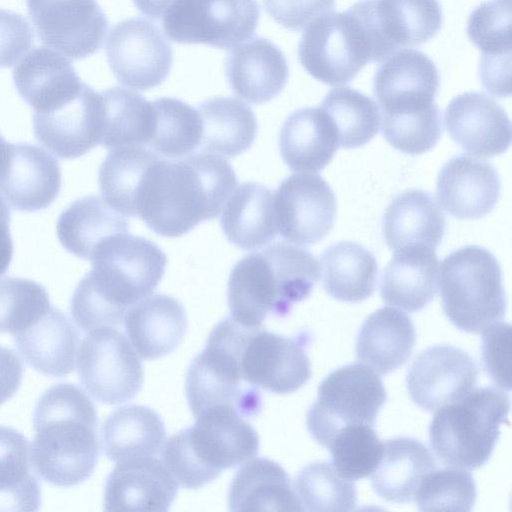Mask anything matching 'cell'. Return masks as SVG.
<instances>
[{"mask_svg":"<svg viewBox=\"0 0 512 512\" xmlns=\"http://www.w3.org/2000/svg\"><path fill=\"white\" fill-rule=\"evenodd\" d=\"M237 185L230 163L217 154L159 156L141 182L136 216L156 234L178 237L222 211Z\"/></svg>","mask_w":512,"mask_h":512,"instance_id":"cell-1","label":"cell"},{"mask_svg":"<svg viewBox=\"0 0 512 512\" xmlns=\"http://www.w3.org/2000/svg\"><path fill=\"white\" fill-rule=\"evenodd\" d=\"M32 466L46 482L70 487L91 476L99 455L97 414L79 387L59 383L39 398L33 415Z\"/></svg>","mask_w":512,"mask_h":512,"instance_id":"cell-2","label":"cell"},{"mask_svg":"<svg viewBox=\"0 0 512 512\" xmlns=\"http://www.w3.org/2000/svg\"><path fill=\"white\" fill-rule=\"evenodd\" d=\"M320 277L317 259L306 249L275 242L241 258L232 268L227 298L238 323L262 326L268 314L286 316L292 306L309 297Z\"/></svg>","mask_w":512,"mask_h":512,"instance_id":"cell-3","label":"cell"},{"mask_svg":"<svg viewBox=\"0 0 512 512\" xmlns=\"http://www.w3.org/2000/svg\"><path fill=\"white\" fill-rule=\"evenodd\" d=\"M195 418L162 449L163 463L181 486L199 489L258 454L256 430L234 410L212 408Z\"/></svg>","mask_w":512,"mask_h":512,"instance_id":"cell-4","label":"cell"},{"mask_svg":"<svg viewBox=\"0 0 512 512\" xmlns=\"http://www.w3.org/2000/svg\"><path fill=\"white\" fill-rule=\"evenodd\" d=\"M509 410L510 398L504 390L493 386L472 389L438 409L429 427L430 446L450 467L480 468L492 456Z\"/></svg>","mask_w":512,"mask_h":512,"instance_id":"cell-5","label":"cell"},{"mask_svg":"<svg viewBox=\"0 0 512 512\" xmlns=\"http://www.w3.org/2000/svg\"><path fill=\"white\" fill-rule=\"evenodd\" d=\"M438 285L445 315L462 331L480 333L506 314L500 265L483 247L469 245L446 256Z\"/></svg>","mask_w":512,"mask_h":512,"instance_id":"cell-6","label":"cell"},{"mask_svg":"<svg viewBox=\"0 0 512 512\" xmlns=\"http://www.w3.org/2000/svg\"><path fill=\"white\" fill-rule=\"evenodd\" d=\"M235 354L242 379L248 384L277 394L298 390L311 378L306 352L308 335L287 337L249 327L232 317L220 321Z\"/></svg>","mask_w":512,"mask_h":512,"instance_id":"cell-7","label":"cell"},{"mask_svg":"<svg viewBox=\"0 0 512 512\" xmlns=\"http://www.w3.org/2000/svg\"><path fill=\"white\" fill-rule=\"evenodd\" d=\"M92 269L83 277L115 309H128L148 296L165 272L167 257L151 240L121 233L94 252Z\"/></svg>","mask_w":512,"mask_h":512,"instance_id":"cell-8","label":"cell"},{"mask_svg":"<svg viewBox=\"0 0 512 512\" xmlns=\"http://www.w3.org/2000/svg\"><path fill=\"white\" fill-rule=\"evenodd\" d=\"M380 377L366 365L349 364L330 373L318 387L306 425L311 436L327 447L335 433L347 425L375 424L386 401Z\"/></svg>","mask_w":512,"mask_h":512,"instance_id":"cell-9","label":"cell"},{"mask_svg":"<svg viewBox=\"0 0 512 512\" xmlns=\"http://www.w3.org/2000/svg\"><path fill=\"white\" fill-rule=\"evenodd\" d=\"M299 61L316 80L345 85L373 61L369 37L357 16L348 9L330 12L310 22L300 39Z\"/></svg>","mask_w":512,"mask_h":512,"instance_id":"cell-10","label":"cell"},{"mask_svg":"<svg viewBox=\"0 0 512 512\" xmlns=\"http://www.w3.org/2000/svg\"><path fill=\"white\" fill-rule=\"evenodd\" d=\"M259 15L256 0H174L162 26L174 42L230 49L254 34Z\"/></svg>","mask_w":512,"mask_h":512,"instance_id":"cell-11","label":"cell"},{"mask_svg":"<svg viewBox=\"0 0 512 512\" xmlns=\"http://www.w3.org/2000/svg\"><path fill=\"white\" fill-rule=\"evenodd\" d=\"M77 371L85 390L114 405L132 399L143 383V367L125 335L113 327L90 330L76 351Z\"/></svg>","mask_w":512,"mask_h":512,"instance_id":"cell-12","label":"cell"},{"mask_svg":"<svg viewBox=\"0 0 512 512\" xmlns=\"http://www.w3.org/2000/svg\"><path fill=\"white\" fill-rule=\"evenodd\" d=\"M185 390L194 417L208 409L228 408L248 418L262 407L260 390L242 379L233 351L212 333L188 368Z\"/></svg>","mask_w":512,"mask_h":512,"instance_id":"cell-13","label":"cell"},{"mask_svg":"<svg viewBox=\"0 0 512 512\" xmlns=\"http://www.w3.org/2000/svg\"><path fill=\"white\" fill-rule=\"evenodd\" d=\"M350 9L369 37L376 62L400 48L426 43L443 22L437 0H362Z\"/></svg>","mask_w":512,"mask_h":512,"instance_id":"cell-14","label":"cell"},{"mask_svg":"<svg viewBox=\"0 0 512 512\" xmlns=\"http://www.w3.org/2000/svg\"><path fill=\"white\" fill-rule=\"evenodd\" d=\"M105 52L117 81L136 90L160 85L173 61L171 46L160 30L138 17L121 21L111 30Z\"/></svg>","mask_w":512,"mask_h":512,"instance_id":"cell-15","label":"cell"},{"mask_svg":"<svg viewBox=\"0 0 512 512\" xmlns=\"http://www.w3.org/2000/svg\"><path fill=\"white\" fill-rule=\"evenodd\" d=\"M39 40L72 60L96 53L108 20L96 0H26Z\"/></svg>","mask_w":512,"mask_h":512,"instance_id":"cell-16","label":"cell"},{"mask_svg":"<svg viewBox=\"0 0 512 512\" xmlns=\"http://www.w3.org/2000/svg\"><path fill=\"white\" fill-rule=\"evenodd\" d=\"M336 199L319 175L297 173L286 178L274 193L278 232L297 245L315 244L330 233L336 216Z\"/></svg>","mask_w":512,"mask_h":512,"instance_id":"cell-17","label":"cell"},{"mask_svg":"<svg viewBox=\"0 0 512 512\" xmlns=\"http://www.w3.org/2000/svg\"><path fill=\"white\" fill-rule=\"evenodd\" d=\"M477 376V366L468 353L451 345H435L414 359L406 383L415 404L436 411L468 394Z\"/></svg>","mask_w":512,"mask_h":512,"instance_id":"cell-18","label":"cell"},{"mask_svg":"<svg viewBox=\"0 0 512 512\" xmlns=\"http://www.w3.org/2000/svg\"><path fill=\"white\" fill-rule=\"evenodd\" d=\"M102 119V95L84 83L81 91L62 106L33 112L34 136L58 158L74 159L100 145Z\"/></svg>","mask_w":512,"mask_h":512,"instance_id":"cell-19","label":"cell"},{"mask_svg":"<svg viewBox=\"0 0 512 512\" xmlns=\"http://www.w3.org/2000/svg\"><path fill=\"white\" fill-rule=\"evenodd\" d=\"M439 74L433 61L414 49L397 51L381 64L373 92L383 115L400 116L426 111L434 102Z\"/></svg>","mask_w":512,"mask_h":512,"instance_id":"cell-20","label":"cell"},{"mask_svg":"<svg viewBox=\"0 0 512 512\" xmlns=\"http://www.w3.org/2000/svg\"><path fill=\"white\" fill-rule=\"evenodd\" d=\"M61 184L59 163L49 152L33 144L10 143L0 170V194L13 209L35 212L47 208Z\"/></svg>","mask_w":512,"mask_h":512,"instance_id":"cell-21","label":"cell"},{"mask_svg":"<svg viewBox=\"0 0 512 512\" xmlns=\"http://www.w3.org/2000/svg\"><path fill=\"white\" fill-rule=\"evenodd\" d=\"M178 484L169 469L153 456L117 462L104 489L105 511H167Z\"/></svg>","mask_w":512,"mask_h":512,"instance_id":"cell-22","label":"cell"},{"mask_svg":"<svg viewBox=\"0 0 512 512\" xmlns=\"http://www.w3.org/2000/svg\"><path fill=\"white\" fill-rule=\"evenodd\" d=\"M452 140L470 154L492 157L511 143V122L504 109L483 93L466 92L453 98L444 114Z\"/></svg>","mask_w":512,"mask_h":512,"instance_id":"cell-23","label":"cell"},{"mask_svg":"<svg viewBox=\"0 0 512 512\" xmlns=\"http://www.w3.org/2000/svg\"><path fill=\"white\" fill-rule=\"evenodd\" d=\"M436 194L441 206L458 219H478L496 205L500 179L487 161L468 155L451 158L440 170Z\"/></svg>","mask_w":512,"mask_h":512,"instance_id":"cell-24","label":"cell"},{"mask_svg":"<svg viewBox=\"0 0 512 512\" xmlns=\"http://www.w3.org/2000/svg\"><path fill=\"white\" fill-rule=\"evenodd\" d=\"M13 82L21 98L37 113L62 106L84 85L72 63L47 47L35 48L17 64Z\"/></svg>","mask_w":512,"mask_h":512,"instance_id":"cell-25","label":"cell"},{"mask_svg":"<svg viewBox=\"0 0 512 512\" xmlns=\"http://www.w3.org/2000/svg\"><path fill=\"white\" fill-rule=\"evenodd\" d=\"M225 69L233 92L253 104L276 97L289 74L284 54L271 41L260 37L235 46L227 55Z\"/></svg>","mask_w":512,"mask_h":512,"instance_id":"cell-26","label":"cell"},{"mask_svg":"<svg viewBox=\"0 0 512 512\" xmlns=\"http://www.w3.org/2000/svg\"><path fill=\"white\" fill-rule=\"evenodd\" d=\"M124 324L136 353L144 360H153L179 346L187 331V315L174 297L154 294L131 306Z\"/></svg>","mask_w":512,"mask_h":512,"instance_id":"cell-27","label":"cell"},{"mask_svg":"<svg viewBox=\"0 0 512 512\" xmlns=\"http://www.w3.org/2000/svg\"><path fill=\"white\" fill-rule=\"evenodd\" d=\"M439 263L434 248L406 247L394 252L380 282L387 304L409 312L424 308L436 295Z\"/></svg>","mask_w":512,"mask_h":512,"instance_id":"cell-28","label":"cell"},{"mask_svg":"<svg viewBox=\"0 0 512 512\" xmlns=\"http://www.w3.org/2000/svg\"><path fill=\"white\" fill-rule=\"evenodd\" d=\"M336 128L321 108L295 111L285 120L279 135V149L286 165L297 172H317L338 149Z\"/></svg>","mask_w":512,"mask_h":512,"instance_id":"cell-29","label":"cell"},{"mask_svg":"<svg viewBox=\"0 0 512 512\" xmlns=\"http://www.w3.org/2000/svg\"><path fill=\"white\" fill-rule=\"evenodd\" d=\"M14 338L18 351L35 370L56 377L73 371L78 332L58 308L51 306Z\"/></svg>","mask_w":512,"mask_h":512,"instance_id":"cell-30","label":"cell"},{"mask_svg":"<svg viewBox=\"0 0 512 512\" xmlns=\"http://www.w3.org/2000/svg\"><path fill=\"white\" fill-rule=\"evenodd\" d=\"M416 340L414 324L404 312L383 307L366 318L356 341V357L379 374H388L410 357Z\"/></svg>","mask_w":512,"mask_h":512,"instance_id":"cell-31","label":"cell"},{"mask_svg":"<svg viewBox=\"0 0 512 512\" xmlns=\"http://www.w3.org/2000/svg\"><path fill=\"white\" fill-rule=\"evenodd\" d=\"M228 241L243 250L268 244L278 233L274 192L256 182H246L233 190L220 218Z\"/></svg>","mask_w":512,"mask_h":512,"instance_id":"cell-32","label":"cell"},{"mask_svg":"<svg viewBox=\"0 0 512 512\" xmlns=\"http://www.w3.org/2000/svg\"><path fill=\"white\" fill-rule=\"evenodd\" d=\"M383 232L391 250L424 246L436 248L445 233V216L435 199L423 190H408L386 208Z\"/></svg>","mask_w":512,"mask_h":512,"instance_id":"cell-33","label":"cell"},{"mask_svg":"<svg viewBox=\"0 0 512 512\" xmlns=\"http://www.w3.org/2000/svg\"><path fill=\"white\" fill-rule=\"evenodd\" d=\"M290 478L277 462L254 458L233 477L228 494L230 511H303Z\"/></svg>","mask_w":512,"mask_h":512,"instance_id":"cell-34","label":"cell"},{"mask_svg":"<svg viewBox=\"0 0 512 512\" xmlns=\"http://www.w3.org/2000/svg\"><path fill=\"white\" fill-rule=\"evenodd\" d=\"M128 231V219L95 195L75 200L60 214L56 223L61 245L85 260H90L107 239Z\"/></svg>","mask_w":512,"mask_h":512,"instance_id":"cell-35","label":"cell"},{"mask_svg":"<svg viewBox=\"0 0 512 512\" xmlns=\"http://www.w3.org/2000/svg\"><path fill=\"white\" fill-rule=\"evenodd\" d=\"M467 35L481 50L482 84L494 87L507 82L511 71V0L480 4L469 17Z\"/></svg>","mask_w":512,"mask_h":512,"instance_id":"cell-36","label":"cell"},{"mask_svg":"<svg viewBox=\"0 0 512 512\" xmlns=\"http://www.w3.org/2000/svg\"><path fill=\"white\" fill-rule=\"evenodd\" d=\"M435 469L428 448L409 437H397L384 444L382 457L370 475L374 491L383 499L404 503L414 500L426 474Z\"/></svg>","mask_w":512,"mask_h":512,"instance_id":"cell-37","label":"cell"},{"mask_svg":"<svg viewBox=\"0 0 512 512\" xmlns=\"http://www.w3.org/2000/svg\"><path fill=\"white\" fill-rule=\"evenodd\" d=\"M101 432L104 452L115 462L156 455L166 441L160 416L153 409L136 404L113 411Z\"/></svg>","mask_w":512,"mask_h":512,"instance_id":"cell-38","label":"cell"},{"mask_svg":"<svg viewBox=\"0 0 512 512\" xmlns=\"http://www.w3.org/2000/svg\"><path fill=\"white\" fill-rule=\"evenodd\" d=\"M201 149L226 157H235L253 144L257 121L251 108L233 97H214L201 103Z\"/></svg>","mask_w":512,"mask_h":512,"instance_id":"cell-39","label":"cell"},{"mask_svg":"<svg viewBox=\"0 0 512 512\" xmlns=\"http://www.w3.org/2000/svg\"><path fill=\"white\" fill-rule=\"evenodd\" d=\"M378 264L374 255L360 244L338 242L321 256L320 275L325 291L344 302H360L375 290Z\"/></svg>","mask_w":512,"mask_h":512,"instance_id":"cell-40","label":"cell"},{"mask_svg":"<svg viewBox=\"0 0 512 512\" xmlns=\"http://www.w3.org/2000/svg\"><path fill=\"white\" fill-rule=\"evenodd\" d=\"M103 119L100 145L107 149L148 146L153 129V108L140 94L112 87L101 92Z\"/></svg>","mask_w":512,"mask_h":512,"instance_id":"cell-41","label":"cell"},{"mask_svg":"<svg viewBox=\"0 0 512 512\" xmlns=\"http://www.w3.org/2000/svg\"><path fill=\"white\" fill-rule=\"evenodd\" d=\"M27 439L10 427L0 426V511H35L41 488L32 473Z\"/></svg>","mask_w":512,"mask_h":512,"instance_id":"cell-42","label":"cell"},{"mask_svg":"<svg viewBox=\"0 0 512 512\" xmlns=\"http://www.w3.org/2000/svg\"><path fill=\"white\" fill-rule=\"evenodd\" d=\"M160 155L145 147L112 149L99 168L102 198L124 216H136V200L150 165Z\"/></svg>","mask_w":512,"mask_h":512,"instance_id":"cell-43","label":"cell"},{"mask_svg":"<svg viewBox=\"0 0 512 512\" xmlns=\"http://www.w3.org/2000/svg\"><path fill=\"white\" fill-rule=\"evenodd\" d=\"M153 129L148 146L171 159L193 154L201 145L202 121L199 111L170 97L151 101Z\"/></svg>","mask_w":512,"mask_h":512,"instance_id":"cell-44","label":"cell"},{"mask_svg":"<svg viewBox=\"0 0 512 512\" xmlns=\"http://www.w3.org/2000/svg\"><path fill=\"white\" fill-rule=\"evenodd\" d=\"M321 108L331 118L339 147L357 148L369 142L378 132L380 112L369 97L349 87L332 89Z\"/></svg>","mask_w":512,"mask_h":512,"instance_id":"cell-45","label":"cell"},{"mask_svg":"<svg viewBox=\"0 0 512 512\" xmlns=\"http://www.w3.org/2000/svg\"><path fill=\"white\" fill-rule=\"evenodd\" d=\"M295 490L304 510L347 512L357 505L356 486L339 475L328 462L304 467L295 479Z\"/></svg>","mask_w":512,"mask_h":512,"instance_id":"cell-46","label":"cell"},{"mask_svg":"<svg viewBox=\"0 0 512 512\" xmlns=\"http://www.w3.org/2000/svg\"><path fill=\"white\" fill-rule=\"evenodd\" d=\"M332 466L342 477L357 480L370 476L382 457L384 443L373 425H347L338 430L328 446Z\"/></svg>","mask_w":512,"mask_h":512,"instance_id":"cell-47","label":"cell"},{"mask_svg":"<svg viewBox=\"0 0 512 512\" xmlns=\"http://www.w3.org/2000/svg\"><path fill=\"white\" fill-rule=\"evenodd\" d=\"M421 511H470L476 500L472 475L461 468L432 470L424 476L415 498Z\"/></svg>","mask_w":512,"mask_h":512,"instance_id":"cell-48","label":"cell"},{"mask_svg":"<svg viewBox=\"0 0 512 512\" xmlns=\"http://www.w3.org/2000/svg\"><path fill=\"white\" fill-rule=\"evenodd\" d=\"M51 303L44 286L25 278L0 280V332L16 334L44 313Z\"/></svg>","mask_w":512,"mask_h":512,"instance_id":"cell-49","label":"cell"},{"mask_svg":"<svg viewBox=\"0 0 512 512\" xmlns=\"http://www.w3.org/2000/svg\"><path fill=\"white\" fill-rule=\"evenodd\" d=\"M381 130L386 141L397 150L422 154L432 149L441 137V113L435 105L415 114L383 115Z\"/></svg>","mask_w":512,"mask_h":512,"instance_id":"cell-50","label":"cell"},{"mask_svg":"<svg viewBox=\"0 0 512 512\" xmlns=\"http://www.w3.org/2000/svg\"><path fill=\"white\" fill-rule=\"evenodd\" d=\"M482 362L494 382L510 390L511 326L496 321L482 331Z\"/></svg>","mask_w":512,"mask_h":512,"instance_id":"cell-51","label":"cell"},{"mask_svg":"<svg viewBox=\"0 0 512 512\" xmlns=\"http://www.w3.org/2000/svg\"><path fill=\"white\" fill-rule=\"evenodd\" d=\"M34 45V32L21 14L0 9V68L15 65Z\"/></svg>","mask_w":512,"mask_h":512,"instance_id":"cell-52","label":"cell"},{"mask_svg":"<svg viewBox=\"0 0 512 512\" xmlns=\"http://www.w3.org/2000/svg\"><path fill=\"white\" fill-rule=\"evenodd\" d=\"M335 0H264L266 12L280 25L301 30L314 19L330 13Z\"/></svg>","mask_w":512,"mask_h":512,"instance_id":"cell-53","label":"cell"},{"mask_svg":"<svg viewBox=\"0 0 512 512\" xmlns=\"http://www.w3.org/2000/svg\"><path fill=\"white\" fill-rule=\"evenodd\" d=\"M22 375L23 367L19 357L11 349L0 346V405L16 393Z\"/></svg>","mask_w":512,"mask_h":512,"instance_id":"cell-54","label":"cell"},{"mask_svg":"<svg viewBox=\"0 0 512 512\" xmlns=\"http://www.w3.org/2000/svg\"><path fill=\"white\" fill-rule=\"evenodd\" d=\"M10 209L0 194V276L9 269L13 257V242L9 230Z\"/></svg>","mask_w":512,"mask_h":512,"instance_id":"cell-55","label":"cell"},{"mask_svg":"<svg viewBox=\"0 0 512 512\" xmlns=\"http://www.w3.org/2000/svg\"><path fill=\"white\" fill-rule=\"evenodd\" d=\"M174 0H133L139 11L151 19H159Z\"/></svg>","mask_w":512,"mask_h":512,"instance_id":"cell-56","label":"cell"},{"mask_svg":"<svg viewBox=\"0 0 512 512\" xmlns=\"http://www.w3.org/2000/svg\"><path fill=\"white\" fill-rule=\"evenodd\" d=\"M9 145L10 143H8L0 134V170L5 162Z\"/></svg>","mask_w":512,"mask_h":512,"instance_id":"cell-57","label":"cell"}]
</instances>
